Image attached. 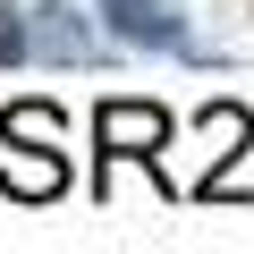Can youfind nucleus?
<instances>
[{
  "label": "nucleus",
  "mask_w": 254,
  "mask_h": 254,
  "mask_svg": "<svg viewBox=\"0 0 254 254\" xmlns=\"http://www.w3.org/2000/svg\"><path fill=\"white\" fill-rule=\"evenodd\" d=\"M0 136L17 144L9 161H0V195L51 203V195L68 187V161H60V110H51V102H17L9 119H0Z\"/></svg>",
  "instance_id": "f257e3e1"
},
{
  "label": "nucleus",
  "mask_w": 254,
  "mask_h": 254,
  "mask_svg": "<svg viewBox=\"0 0 254 254\" xmlns=\"http://www.w3.org/2000/svg\"><path fill=\"white\" fill-rule=\"evenodd\" d=\"M93 144H102V170H110V161H144V170L161 178L170 110H153V102H102V110H93Z\"/></svg>",
  "instance_id": "f03ea898"
},
{
  "label": "nucleus",
  "mask_w": 254,
  "mask_h": 254,
  "mask_svg": "<svg viewBox=\"0 0 254 254\" xmlns=\"http://www.w3.org/2000/svg\"><path fill=\"white\" fill-rule=\"evenodd\" d=\"M93 9L110 17V34H119V43L195 60V26H187V9H178V0H93Z\"/></svg>",
  "instance_id": "7ed1b4c3"
},
{
  "label": "nucleus",
  "mask_w": 254,
  "mask_h": 254,
  "mask_svg": "<svg viewBox=\"0 0 254 254\" xmlns=\"http://www.w3.org/2000/svg\"><path fill=\"white\" fill-rule=\"evenodd\" d=\"M26 43H34V51H51V60H85V51H93V43H85V26H76V17L60 9V0H51V9H34Z\"/></svg>",
  "instance_id": "20e7f679"
},
{
  "label": "nucleus",
  "mask_w": 254,
  "mask_h": 254,
  "mask_svg": "<svg viewBox=\"0 0 254 254\" xmlns=\"http://www.w3.org/2000/svg\"><path fill=\"white\" fill-rule=\"evenodd\" d=\"M26 51H34V43H26V17L0 0V68H9V60H26Z\"/></svg>",
  "instance_id": "39448f33"
}]
</instances>
